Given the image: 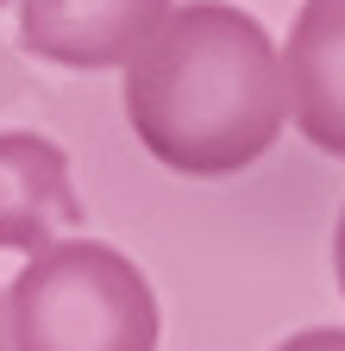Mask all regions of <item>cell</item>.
I'll use <instances>...</instances> for the list:
<instances>
[{"instance_id":"cell-4","label":"cell","mask_w":345,"mask_h":351,"mask_svg":"<svg viewBox=\"0 0 345 351\" xmlns=\"http://www.w3.org/2000/svg\"><path fill=\"white\" fill-rule=\"evenodd\" d=\"M82 226V195L63 145L45 132H0V251L45 257Z\"/></svg>"},{"instance_id":"cell-6","label":"cell","mask_w":345,"mask_h":351,"mask_svg":"<svg viewBox=\"0 0 345 351\" xmlns=\"http://www.w3.org/2000/svg\"><path fill=\"white\" fill-rule=\"evenodd\" d=\"M276 351H345V326H308V332H289Z\"/></svg>"},{"instance_id":"cell-2","label":"cell","mask_w":345,"mask_h":351,"mask_svg":"<svg viewBox=\"0 0 345 351\" xmlns=\"http://www.w3.org/2000/svg\"><path fill=\"white\" fill-rule=\"evenodd\" d=\"M13 351H157V295L126 251L63 239L7 289Z\"/></svg>"},{"instance_id":"cell-5","label":"cell","mask_w":345,"mask_h":351,"mask_svg":"<svg viewBox=\"0 0 345 351\" xmlns=\"http://www.w3.org/2000/svg\"><path fill=\"white\" fill-rule=\"evenodd\" d=\"M289 113L326 157H345V0H301L289 25Z\"/></svg>"},{"instance_id":"cell-1","label":"cell","mask_w":345,"mask_h":351,"mask_svg":"<svg viewBox=\"0 0 345 351\" xmlns=\"http://www.w3.org/2000/svg\"><path fill=\"white\" fill-rule=\"evenodd\" d=\"M126 119L176 176H239L283 138L289 69L270 32L226 0H189L126 63Z\"/></svg>"},{"instance_id":"cell-3","label":"cell","mask_w":345,"mask_h":351,"mask_svg":"<svg viewBox=\"0 0 345 351\" xmlns=\"http://www.w3.org/2000/svg\"><path fill=\"white\" fill-rule=\"evenodd\" d=\"M169 13V0H19V44L63 69H113L132 63Z\"/></svg>"},{"instance_id":"cell-8","label":"cell","mask_w":345,"mask_h":351,"mask_svg":"<svg viewBox=\"0 0 345 351\" xmlns=\"http://www.w3.org/2000/svg\"><path fill=\"white\" fill-rule=\"evenodd\" d=\"M0 351H7V314H0Z\"/></svg>"},{"instance_id":"cell-7","label":"cell","mask_w":345,"mask_h":351,"mask_svg":"<svg viewBox=\"0 0 345 351\" xmlns=\"http://www.w3.org/2000/svg\"><path fill=\"white\" fill-rule=\"evenodd\" d=\"M333 276H339V295H345V207H339V226H333Z\"/></svg>"},{"instance_id":"cell-9","label":"cell","mask_w":345,"mask_h":351,"mask_svg":"<svg viewBox=\"0 0 345 351\" xmlns=\"http://www.w3.org/2000/svg\"><path fill=\"white\" fill-rule=\"evenodd\" d=\"M0 7H7V0H0Z\"/></svg>"}]
</instances>
